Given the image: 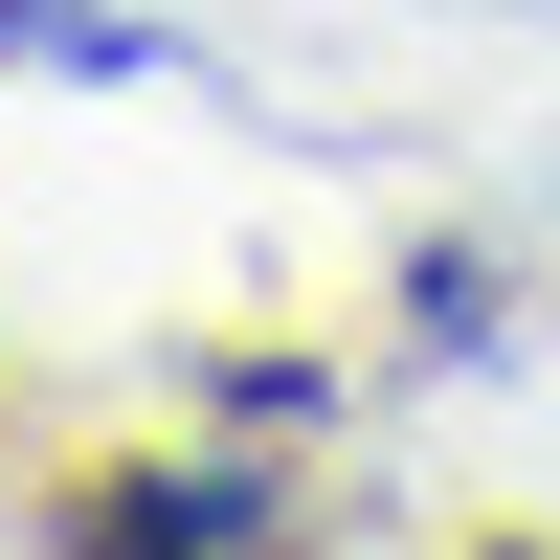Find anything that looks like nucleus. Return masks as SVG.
Listing matches in <instances>:
<instances>
[{"label": "nucleus", "instance_id": "1", "mask_svg": "<svg viewBox=\"0 0 560 560\" xmlns=\"http://www.w3.org/2000/svg\"><path fill=\"white\" fill-rule=\"evenodd\" d=\"M113 538H269V493H224V471H135Z\"/></svg>", "mask_w": 560, "mask_h": 560}, {"label": "nucleus", "instance_id": "2", "mask_svg": "<svg viewBox=\"0 0 560 560\" xmlns=\"http://www.w3.org/2000/svg\"><path fill=\"white\" fill-rule=\"evenodd\" d=\"M0 68H135V45L90 23V0H0Z\"/></svg>", "mask_w": 560, "mask_h": 560}]
</instances>
